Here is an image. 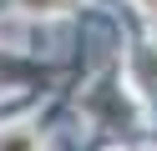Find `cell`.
<instances>
[{"mask_svg": "<svg viewBox=\"0 0 157 151\" xmlns=\"http://www.w3.org/2000/svg\"><path fill=\"white\" fill-rule=\"evenodd\" d=\"M0 151H31V141H25V136H15V141H0Z\"/></svg>", "mask_w": 157, "mask_h": 151, "instance_id": "1", "label": "cell"}]
</instances>
